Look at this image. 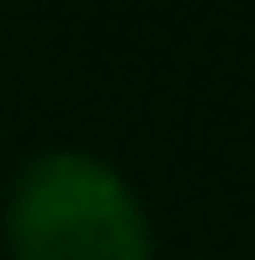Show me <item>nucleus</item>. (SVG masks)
Listing matches in <instances>:
<instances>
[{"instance_id":"obj_1","label":"nucleus","mask_w":255,"mask_h":260,"mask_svg":"<svg viewBox=\"0 0 255 260\" xmlns=\"http://www.w3.org/2000/svg\"><path fill=\"white\" fill-rule=\"evenodd\" d=\"M6 223L16 260H149V223L133 186L80 149L32 159Z\"/></svg>"}]
</instances>
